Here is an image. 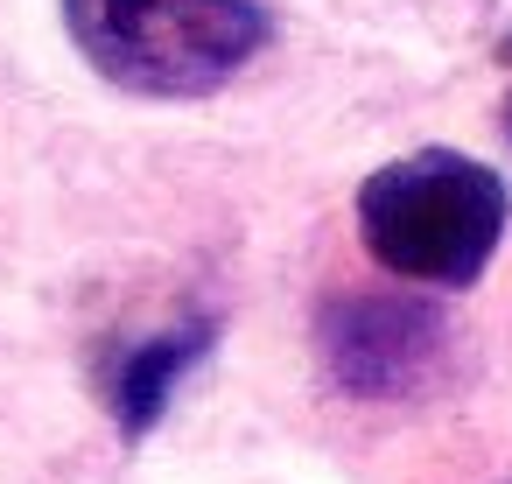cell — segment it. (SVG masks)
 Returning a JSON list of instances; mask_svg holds the SVG:
<instances>
[{
    "mask_svg": "<svg viewBox=\"0 0 512 484\" xmlns=\"http://www.w3.org/2000/svg\"><path fill=\"white\" fill-rule=\"evenodd\" d=\"M211 344H218V323H211V316L120 344V351L106 358V379H99V386H106V414H113V428H120V435H134V442H141V435H155V428H162V414L176 407L183 379L211 358Z\"/></svg>",
    "mask_w": 512,
    "mask_h": 484,
    "instance_id": "4",
    "label": "cell"
},
{
    "mask_svg": "<svg viewBox=\"0 0 512 484\" xmlns=\"http://www.w3.org/2000/svg\"><path fill=\"white\" fill-rule=\"evenodd\" d=\"M64 29L134 99H211L274 36L260 0H64Z\"/></svg>",
    "mask_w": 512,
    "mask_h": 484,
    "instance_id": "2",
    "label": "cell"
},
{
    "mask_svg": "<svg viewBox=\"0 0 512 484\" xmlns=\"http://www.w3.org/2000/svg\"><path fill=\"white\" fill-rule=\"evenodd\" d=\"M512 218V190L491 162L421 148L358 183V239L379 274L414 288H470Z\"/></svg>",
    "mask_w": 512,
    "mask_h": 484,
    "instance_id": "1",
    "label": "cell"
},
{
    "mask_svg": "<svg viewBox=\"0 0 512 484\" xmlns=\"http://www.w3.org/2000/svg\"><path fill=\"white\" fill-rule=\"evenodd\" d=\"M449 316L421 295H323L316 309V358L323 379L351 400H414L449 365Z\"/></svg>",
    "mask_w": 512,
    "mask_h": 484,
    "instance_id": "3",
    "label": "cell"
},
{
    "mask_svg": "<svg viewBox=\"0 0 512 484\" xmlns=\"http://www.w3.org/2000/svg\"><path fill=\"white\" fill-rule=\"evenodd\" d=\"M505 64H512V36H505Z\"/></svg>",
    "mask_w": 512,
    "mask_h": 484,
    "instance_id": "5",
    "label": "cell"
}]
</instances>
